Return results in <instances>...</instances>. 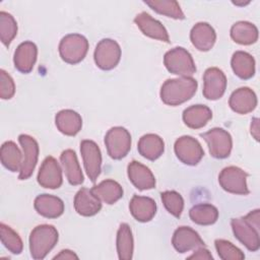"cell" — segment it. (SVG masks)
I'll return each instance as SVG.
<instances>
[{
    "instance_id": "1",
    "label": "cell",
    "mask_w": 260,
    "mask_h": 260,
    "mask_svg": "<svg viewBox=\"0 0 260 260\" xmlns=\"http://www.w3.org/2000/svg\"><path fill=\"white\" fill-rule=\"evenodd\" d=\"M198 83L189 76L168 79L160 88V99L168 106H179L189 101L196 92Z\"/></svg>"
},
{
    "instance_id": "15",
    "label": "cell",
    "mask_w": 260,
    "mask_h": 260,
    "mask_svg": "<svg viewBox=\"0 0 260 260\" xmlns=\"http://www.w3.org/2000/svg\"><path fill=\"white\" fill-rule=\"evenodd\" d=\"M172 244L179 253L189 252L205 246L198 233L189 226H179L173 235Z\"/></svg>"
},
{
    "instance_id": "18",
    "label": "cell",
    "mask_w": 260,
    "mask_h": 260,
    "mask_svg": "<svg viewBox=\"0 0 260 260\" xmlns=\"http://www.w3.org/2000/svg\"><path fill=\"white\" fill-rule=\"evenodd\" d=\"M128 178L138 190H149L155 187V179L151 171L141 162L132 160L127 168Z\"/></svg>"
},
{
    "instance_id": "12",
    "label": "cell",
    "mask_w": 260,
    "mask_h": 260,
    "mask_svg": "<svg viewBox=\"0 0 260 260\" xmlns=\"http://www.w3.org/2000/svg\"><path fill=\"white\" fill-rule=\"evenodd\" d=\"M80 152L88 178L91 182H95L101 174L102 166V154L100 147L94 141L85 139L80 143Z\"/></svg>"
},
{
    "instance_id": "29",
    "label": "cell",
    "mask_w": 260,
    "mask_h": 260,
    "mask_svg": "<svg viewBox=\"0 0 260 260\" xmlns=\"http://www.w3.org/2000/svg\"><path fill=\"white\" fill-rule=\"evenodd\" d=\"M92 193L107 204H114L123 196L122 186L111 179L104 180L91 189Z\"/></svg>"
},
{
    "instance_id": "24",
    "label": "cell",
    "mask_w": 260,
    "mask_h": 260,
    "mask_svg": "<svg viewBox=\"0 0 260 260\" xmlns=\"http://www.w3.org/2000/svg\"><path fill=\"white\" fill-rule=\"evenodd\" d=\"M55 123L58 130L64 135L74 136L82 127V119L80 115L73 110H62L57 113Z\"/></svg>"
},
{
    "instance_id": "42",
    "label": "cell",
    "mask_w": 260,
    "mask_h": 260,
    "mask_svg": "<svg viewBox=\"0 0 260 260\" xmlns=\"http://www.w3.org/2000/svg\"><path fill=\"white\" fill-rule=\"evenodd\" d=\"M251 134L258 141L259 140V119L254 118L251 123Z\"/></svg>"
},
{
    "instance_id": "22",
    "label": "cell",
    "mask_w": 260,
    "mask_h": 260,
    "mask_svg": "<svg viewBox=\"0 0 260 260\" xmlns=\"http://www.w3.org/2000/svg\"><path fill=\"white\" fill-rule=\"evenodd\" d=\"M34 206L39 214L47 218H57L64 212L63 201L59 197L50 194L37 196Z\"/></svg>"
},
{
    "instance_id": "20",
    "label": "cell",
    "mask_w": 260,
    "mask_h": 260,
    "mask_svg": "<svg viewBox=\"0 0 260 260\" xmlns=\"http://www.w3.org/2000/svg\"><path fill=\"white\" fill-rule=\"evenodd\" d=\"M229 105L231 109L238 114H248L257 106V96L249 87H240L230 96Z\"/></svg>"
},
{
    "instance_id": "34",
    "label": "cell",
    "mask_w": 260,
    "mask_h": 260,
    "mask_svg": "<svg viewBox=\"0 0 260 260\" xmlns=\"http://www.w3.org/2000/svg\"><path fill=\"white\" fill-rule=\"evenodd\" d=\"M146 5L152 8L155 12L175 19H184L185 15L177 1L171 0H148L144 1Z\"/></svg>"
},
{
    "instance_id": "6",
    "label": "cell",
    "mask_w": 260,
    "mask_h": 260,
    "mask_svg": "<svg viewBox=\"0 0 260 260\" xmlns=\"http://www.w3.org/2000/svg\"><path fill=\"white\" fill-rule=\"evenodd\" d=\"M248 174L242 169L230 166L221 170L218 176V183L220 187L229 193L247 195L249 189L247 187Z\"/></svg>"
},
{
    "instance_id": "32",
    "label": "cell",
    "mask_w": 260,
    "mask_h": 260,
    "mask_svg": "<svg viewBox=\"0 0 260 260\" xmlns=\"http://www.w3.org/2000/svg\"><path fill=\"white\" fill-rule=\"evenodd\" d=\"M189 216L192 219V221L197 224L209 225L217 220L218 210L212 204L201 203L194 205L190 209Z\"/></svg>"
},
{
    "instance_id": "3",
    "label": "cell",
    "mask_w": 260,
    "mask_h": 260,
    "mask_svg": "<svg viewBox=\"0 0 260 260\" xmlns=\"http://www.w3.org/2000/svg\"><path fill=\"white\" fill-rule=\"evenodd\" d=\"M164 64L169 72L180 76L191 77L196 71V66L191 54L182 47L168 51L164 57Z\"/></svg>"
},
{
    "instance_id": "13",
    "label": "cell",
    "mask_w": 260,
    "mask_h": 260,
    "mask_svg": "<svg viewBox=\"0 0 260 260\" xmlns=\"http://www.w3.org/2000/svg\"><path fill=\"white\" fill-rule=\"evenodd\" d=\"M203 95L207 100L216 101L220 99L226 88V77L224 73L216 67L205 70L203 75Z\"/></svg>"
},
{
    "instance_id": "38",
    "label": "cell",
    "mask_w": 260,
    "mask_h": 260,
    "mask_svg": "<svg viewBox=\"0 0 260 260\" xmlns=\"http://www.w3.org/2000/svg\"><path fill=\"white\" fill-rule=\"evenodd\" d=\"M215 249L220 259L222 260H242L245 258L244 253L234 244L226 240L217 239L214 242Z\"/></svg>"
},
{
    "instance_id": "35",
    "label": "cell",
    "mask_w": 260,
    "mask_h": 260,
    "mask_svg": "<svg viewBox=\"0 0 260 260\" xmlns=\"http://www.w3.org/2000/svg\"><path fill=\"white\" fill-rule=\"evenodd\" d=\"M0 238L3 246L12 254H20L22 252L23 244L20 237L10 226L3 222L0 224Z\"/></svg>"
},
{
    "instance_id": "33",
    "label": "cell",
    "mask_w": 260,
    "mask_h": 260,
    "mask_svg": "<svg viewBox=\"0 0 260 260\" xmlns=\"http://www.w3.org/2000/svg\"><path fill=\"white\" fill-rule=\"evenodd\" d=\"M117 252L121 260H130L133 256V236L129 224L121 223L117 233Z\"/></svg>"
},
{
    "instance_id": "19",
    "label": "cell",
    "mask_w": 260,
    "mask_h": 260,
    "mask_svg": "<svg viewBox=\"0 0 260 260\" xmlns=\"http://www.w3.org/2000/svg\"><path fill=\"white\" fill-rule=\"evenodd\" d=\"M190 40L197 50L206 52L213 47L216 40V34L209 23L198 22L191 29Z\"/></svg>"
},
{
    "instance_id": "4",
    "label": "cell",
    "mask_w": 260,
    "mask_h": 260,
    "mask_svg": "<svg viewBox=\"0 0 260 260\" xmlns=\"http://www.w3.org/2000/svg\"><path fill=\"white\" fill-rule=\"evenodd\" d=\"M88 51V41L79 34L65 36L59 44V53L63 61L69 64L81 62Z\"/></svg>"
},
{
    "instance_id": "39",
    "label": "cell",
    "mask_w": 260,
    "mask_h": 260,
    "mask_svg": "<svg viewBox=\"0 0 260 260\" xmlns=\"http://www.w3.org/2000/svg\"><path fill=\"white\" fill-rule=\"evenodd\" d=\"M15 93V84L12 77L3 69L0 70V98L9 100Z\"/></svg>"
},
{
    "instance_id": "27",
    "label": "cell",
    "mask_w": 260,
    "mask_h": 260,
    "mask_svg": "<svg viewBox=\"0 0 260 260\" xmlns=\"http://www.w3.org/2000/svg\"><path fill=\"white\" fill-rule=\"evenodd\" d=\"M212 118L211 110L204 105H194L184 110L183 121L192 129H200L204 127Z\"/></svg>"
},
{
    "instance_id": "11",
    "label": "cell",
    "mask_w": 260,
    "mask_h": 260,
    "mask_svg": "<svg viewBox=\"0 0 260 260\" xmlns=\"http://www.w3.org/2000/svg\"><path fill=\"white\" fill-rule=\"evenodd\" d=\"M18 141L23 151V160L18 179L26 180L31 176L38 162L39 144L34 137L26 134H20L18 136Z\"/></svg>"
},
{
    "instance_id": "25",
    "label": "cell",
    "mask_w": 260,
    "mask_h": 260,
    "mask_svg": "<svg viewBox=\"0 0 260 260\" xmlns=\"http://www.w3.org/2000/svg\"><path fill=\"white\" fill-rule=\"evenodd\" d=\"M60 161L65 172L66 178L71 185L76 186L83 183V174L74 150H64L60 155Z\"/></svg>"
},
{
    "instance_id": "10",
    "label": "cell",
    "mask_w": 260,
    "mask_h": 260,
    "mask_svg": "<svg viewBox=\"0 0 260 260\" xmlns=\"http://www.w3.org/2000/svg\"><path fill=\"white\" fill-rule=\"evenodd\" d=\"M231 225L235 237L250 251L255 252L260 248L259 228L251 223L245 216L233 218Z\"/></svg>"
},
{
    "instance_id": "26",
    "label": "cell",
    "mask_w": 260,
    "mask_h": 260,
    "mask_svg": "<svg viewBox=\"0 0 260 260\" xmlns=\"http://www.w3.org/2000/svg\"><path fill=\"white\" fill-rule=\"evenodd\" d=\"M138 152L149 160L157 159L165 150L164 140L156 134H145L143 135L139 141L137 146Z\"/></svg>"
},
{
    "instance_id": "21",
    "label": "cell",
    "mask_w": 260,
    "mask_h": 260,
    "mask_svg": "<svg viewBox=\"0 0 260 260\" xmlns=\"http://www.w3.org/2000/svg\"><path fill=\"white\" fill-rule=\"evenodd\" d=\"M74 208L82 216H92L102 208V202L91 189L81 188L74 197Z\"/></svg>"
},
{
    "instance_id": "9",
    "label": "cell",
    "mask_w": 260,
    "mask_h": 260,
    "mask_svg": "<svg viewBox=\"0 0 260 260\" xmlns=\"http://www.w3.org/2000/svg\"><path fill=\"white\" fill-rule=\"evenodd\" d=\"M177 157L185 165L195 166L204 155V150L199 141L192 136L179 137L174 145Z\"/></svg>"
},
{
    "instance_id": "36",
    "label": "cell",
    "mask_w": 260,
    "mask_h": 260,
    "mask_svg": "<svg viewBox=\"0 0 260 260\" xmlns=\"http://www.w3.org/2000/svg\"><path fill=\"white\" fill-rule=\"evenodd\" d=\"M17 34V23L14 17L5 12H0V39L3 45L9 46Z\"/></svg>"
},
{
    "instance_id": "41",
    "label": "cell",
    "mask_w": 260,
    "mask_h": 260,
    "mask_svg": "<svg viewBox=\"0 0 260 260\" xmlns=\"http://www.w3.org/2000/svg\"><path fill=\"white\" fill-rule=\"evenodd\" d=\"M54 259H78V256L71 250H62L59 254H57Z\"/></svg>"
},
{
    "instance_id": "31",
    "label": "cell",
    "mask_w": 260,
    "mask_h": 260,
    "mask_svg": "<svg viewBox=\"0 0 260 260\" xmlns=\"http://www.w3.org/2000/svg\"><path fill=\"white\" fill-rule=\"evenodd\" d=\"M231 38L240 45H251L258 40V29L249 21H238L231 28Z\"/></svg>"
},
{
    "instance_id": "28",
    "label": "cell",
    "mask_w": 260,
    "mask_h": 260,
    "mask_svg": "<svg viewBox=\"0 0 260 260\" xmlns=\"http://www.w3.org/2000/svg\"><path fill=\"white\" fill-rule=\"evenodd\" d=\"M231 65L235 74L242 79H249L255 74V60L247 52H235L231 60Z\"/></svg>"
},
{
    "instance_id": "8",
    "label": "cell",
    "mask_w": 260,
    "mask_h": 260,
    "mask_svg": "<svg viewBox=\"0 0 260 260\" xmlns=\"http://www.w3.org/2000/svg\"><path fill=\"white\" fill-rule=\"evenodd\" d=\"M201 137L207 142L211 156L215 158H225L230 155L233 140L228 131L222 128H212L211 130L202 133Z\"/></svg>"
},
{
    "instance_id": "2",
    "label": "cell",
    "mask_w": 260,
    "mask_h": 260,
    "mask_svg": "<svg viewBox=\"0 0 260 260\" xmlns=\"http://www.w3.org/2000/svg\"><path fill=\"white\" fill-rule=\"evenodd\" d=\"M58 232L51 224L36 226L29 235V251L34 259H44L58 242Z\"/></svg>"
},
{
    "instance_id": "7",
    "label": "cell",
    "mask_w": 260,
    "mask_h": 260,
    "mask_svg": "<svg viewBox=\"0 0 260 260\" xmlns=\"http://www.w3.org/2000/svg\"><path fill=\"white\" fill-rule=\"evenodd\" d=\"M93 58L99 68L111 70L118 65L121 59V48L116 41L103 39L95 47Z\"/></svg>"
},
{
    "instance_id": "5",
    "label": "cell",
    "mask_w": 260,
    "mask_h": 260,
    "mask_svg": "<svg viewBox=\"0 0 260 260\" xmlns=\"http://www.w3.org/2000/svg\"><path fill=\"white\" fill-rule=\"evenodd\" d=\"M105 144L108 154L113 159H121L131 148V135L124 127H113L105 136Z\"/></svg>"
},
{
    "instance_id": "16",
    "label": "cell",
    "mask_w": 260,
    "mask_h": 260,
    "mask_svg": "<svg viewBox=\"0 0 260 260\" xmlns=\"http://www.w3.org/2000/svg\"><path fill=\"white\" fill-rule=\"evenodd\" d=\"M134 22L143 32V35L151 39H155L165 43H170L169 34L166 27L158 20L150 16L148 13L141 12L137 14L134 18Z\"/></svg>"
},
{
    "instance_id": "37",
    "label": "cell",
    "mask_w": 260,
    "mask_h": 260,
    "mask_svg": "<svg viewBox=\"0 0 260 260\" xmlns=\"http://www.w3.org/2000/svg\"><path fill=\"white\" fill-rule=\"evenodd\" d=\"M166 209L176 217H180L184 208V200L176 191H165L160 194Z\"/></svg>"
},
{
    "instance_id": "17",
    "label": "cell",
    "mask_w": 260,
    "mask_h": 260,
    "mask_svg": "<svg viewBox=\"0 0 260 260\" xmlns=\"http://www.w3.org/2000/svg\"><path fill=\"white\" fill-rule=\"evenodd\" d=\"M38 48L35 43L26 41L21 43L14 52L13 62L15 68L21 73H29L37 61Z\"/></svg>"
},
{
    "instance_id": "23",
    "label": "cell",
    "mask_w": 260,
    "mask_h": 260,
    "mask_svg": "<svg viewBox=\"0 0 260 260\" xmlns=\"http://www.w3.org/2000/svg\"><path fill=\"white\" fill-rule=\"evenodd\" d=\"M129 209L132 216L136 220L140 222H146L151 220L155 215L156 203L152 198L134 195L130 200Z\"/></svg>"
},
{
    "instance_id": "40",
    "label": "cell",
    "mask_w": 260,
    "mask_h": 260,
    "mask_svg": "<svg viewBox=\"0 0 260 260\" xmlns=\"http://www.w3.org/2000/svg\"><path fill=\"white\" fill-rule=\"evenodd\" d=\"M188 259L212 260L213 257H212V255L209 253V251L207 249H205L204 247H200V248H197L196 251H194V253L188 257Z\"/></svg>"
},
{
    "instance_id": "30",
    "label": "cell",
    "mask_w": 260,
    "mask_h": 260,
    "mask_svg": "<svg viewBox=\"0 0 260 260\" xmlns=\"http://www.w3.org/2000/svg\"><path fill=\"white\" fill-rule=\"evenodd\" d=\"M0 158L2 165L11 172L20 171L23 160V154L13 141H6L0 149Z\"/></svg>"
},
{
    "instance_id": "14",
    "label": "cell",
    "mask_w": 260,
    "mask_h": 260,
    "mask_svg": "<svg viewBox=\"0 0 260 260\" xmlns=\"http://www.w3.org/2000/svg\"><path fill=\"white\" fill-rule=\"evenodd\" d=\"M62 170L57 159L47 156L39 170L38 183L48 189H57L62 185Z\"/></svg>"
}]
</instances>
